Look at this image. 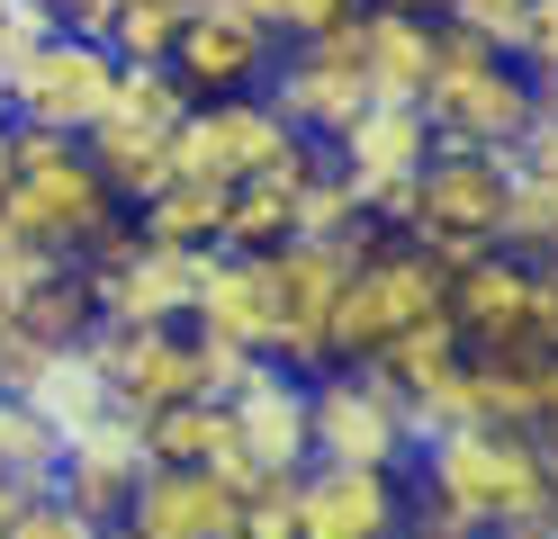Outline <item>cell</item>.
Here are the masks:
<instances>
[{
    "instance_id": "obj_1",
    "label": "cell",
    "mask_w": 558,
    "mask_h": 539,
    "mask_svg": "<svg viewBox=\"0 0 558 539\" xmlns=\"http://www.w3.org/2000/svg\"><path fill=\"white\" fill-rule=\"evenodd\" d=\"M405 494H414V522L505 530V522H522V513L549 503L541 441H532V431H505V422L424 431V450H414V467H405Z\"/></svg>"
},
{
    "instance_id": "obj_6",
    "label": "cell",
    "mask_w": 558,
    "mask_h": 539,
    "mask_svg": "<svg viewBox=\"0 0 558 539\" xmlns=\"http://www.w3.org/2000/svg\"><path fill=\"white\" fill-rule=\"evenodd\" d=\"M306 431H316V458H352V467H414V450H424L414 405L369 359L306 369Z\"/></svg>"
},
{
    "instance_id": "obj_20",
    "label": "cell",
    "mask_w": 558,
    "mask_h": 539,
    "mask_svg": "<svg viewBox=\"0 0 558 539\" xmlns=\"http://www.w3.org/2000/svg\"><path fill=\"white\" fill-rule=\"evenodd\" d=\"M145 431H135V414H109L99 431H73L63 441V458H54V494L73 503V513H90L99 530H118V513H126V494L145 486Z\"/></svg>"
},
{
    "instance_id": "obj_15",
    "label": "cell",
    "mask_w": 558,
    "mask_h": 539,
    "mask_svg": "<svg viewBox=\"0 0 558 539\" xmlns=\"http://www.w3.org/2000/svg\"><path fill=\"white\" fill-rule=\"evenodd\" d=\"M298 126L279 118V99L270 90H234V99H198L190 118H181V162L171 171H207V180H253V171H270L279 154H298Z\"/></svg>"
},
{
    "instance_id": "obj_13",
    "label": "cell",
    "mask_w": 558,
    "mask_h": 539,
    "mask_svg": "<svg viewBox=\"0 0 558 539\" xmlns=\"http://www.w3.org/2000/svg\"><path fill=\"white\" fill-rule=\"evenodd\" d=\"M90 351L118 387V414L207 395V333L198 323H90Z\"/></svg>"
},
{
    "instance_id": "obj_28",
    "label": "cell",
    "mask_w": 558,
    "mask_h": 539,
    "mask_svg": "<svg viewBox=\"0 0 558 539\" xmlns=\"http://www.w3.org/2000/svg\"><path fill=\"white\" fill-rule=\"evenodd\" d=\"M190 0H118L109 27H99V46L118 63H171V36H181Z\"/></svg>"
},
{
    "instance_id": "obj_35",
    "label": "cell",
    "mask_w": 558,
    "mask_h": 539,
    "mask_svg": "<svg viewBox=\"0 0 558 539\" xmlns=\"http://www.w3.org/2000/svg\"><path fill=\"white\" fill-rule=\"evenodd\" d=\"M513 63L532 72L541 90L558 82V0H532V19H522V46H513Z\"/></svg>"
},
{
    "instance_id": "obj_40",
    "label": "cell",
    "mask_w": 558,
    "mask_h": 539,
    "mask_svg": "<svg viewBox=\"0 0 558 539\" xmlns=\"http://www.w3.org/2000/svg\"><path fill=\"white\" fill-rule=\"evenodd\" d=\"M10 180H19V118L0 108V198H10Z\"/></svg>"
},
{
    "instance_id": "obj_32",
    "label": "cell",
    "mask_w": 558,
    "mask_h": 539,
    "mask_svg": "<svg viewBox=\"0 0 558 539\" xmlns=\"http://www.w3.org/2000/svg\"><path fill=\"white\" fill-rule=\"evenodd\" d=\"M450 27H469V36H486V46H522V19H532V0H450L441 10Z\"/></svg>"
},
{
    "instance_id": "obj_38",
    "label": "cell",
    "mask_w": 558,
    "mask_h": 539,
    "mask_svg": "<svg viewBox=\"0 0 558 539\" xmlns=\"http://www.w3.org/2000/svg\"><path fill=\"white\" fill-rule=\"evenodd\" d=\"M541 431H558V351L532 359V441Z\"/></svg>"
},
{
    "instance_id": "obj_4",
    "label": "cell",
    "mask_w": 558,
    "mask_h": 539,
    "mask_svg": "<svg viewBox=\"0 0 558 539\" xmlns=\"http://www.w3.org/2000/svg\"><path fill=\"white\" fill-rule=\"evenodd\" d=\"M505 198H513V154H477V144H433V162L414 171L397 234H414L433 261H477L505 252Z\"/></svg>"
},
{
    "instance_id": "obj_44",
    "label": "cell",
    "mask_w": 558,
    "mask_h": 539,
    "mask_svg": "<svg viewBox=\"0 0 558 539\" xmlns=\"http://www.w3.org/2000/svg\"><path fill=\"white\" fill-rule=\"evenodd\" d=\"M541 99H549V108H558V82H549V90H541Z\"/></svg>"
},
{
    "instance_id": "obj_19",
    "label": "cell",
    "mask_w": 558,
    "mask_h": 539,
    "mask_svg": "<svg viewBox=\"0 0 558 539\" xmlns=\"http://www.w3.org/2000/svg\"><path fill=\"white\" fill-rule=\"evenodd\" d=\"M190 323H198L207 342H234V351H262V359H270V333H279L270 261H262V252H234V243H207V261H198V297H190Z\"/></svg>"
},
{
    "instance_id": "obj_36",
    "label": "cell",
    "mask_w": 558,
    "mask_h": 539,
    "mask_svg": "<svg viewBox=\"0 0 558 539\" xmlns=\"http://www.w3.org/2000/svg\"><path fill=\"white\" fill-rule=\"evenodd\" d=\"M46 27H54V19L37 10V0H0V72H10V63L27 54V46H37Z\"/></svg>"
},
{
    "instance_id": "obj_33",
    "label": "cell",
    "mask_w": 558,
    "mask_h": 539,
    "mask_svg": "<svg viewBox=\"0 0 558 539\" xmlns=\"http://www.w3.org/2000/svg\"><path fill=\"white\" fill-rule=\"evenodd\" d=\"M513 180H541V189H558V108L541 99L532 126L513 135Z\"/></svg>"
},
{
    "instance_id": "obj_10",
    "label": "cell",
    "mask_w": 558,
    "mask_h": 539,
    "mask_svg": "<svg viewBox=\"0 0 558 539\" xmlns=\"http://www.w3.org/2000/svg\"><path fill=\"white\" fill-rule=\"evenodd\" d=\"M198 261H207V252H190V243H145L135 225H109L82 252L90 315L99 323H190Z\"/></svg>"
},
{
    "instance_id": "obj_24",
    "label": "cell",
    "mask_w": 558,
    "mask_h": 539,
    "mask_svg": "<svg viewBox=\"0 0 558 539\" xmlns=\"http://www.w3.org/2000/svg\"><path fill=\"white\" fill-rule=\"evenodd\" d=\"M226 180H207V171H171L154 198H135L126 207V225L145 234V243H190V252H207L217 243V225H226Z\"/></svg>"
},
{
    "instance_id": "obj_5",
    "label": "cell",
    "mask_w": 558,
    "mask_h": 539,
    "mask_svg": "<svg viewBox=\"0 0 558 539\" xmlns=\"http://www.w3.org/2000/svg\"><path fill=\"white\" fill-rule=\"evenodd\" d=\"M190 90H181V72L171 63H126L118 72V99H109V118H99L82 144H90V162L109 171V189L135 207V198H154L171 162H181V118H190Z\"/></svg>"
},
{
    "instance_id": "obj_17",
    "label": "cell",
    "mask_w": 558,
    "mask_h": 539,
    "mask_svg": "<svg viewBox=\"0 0 558 539\" xmlns=\"http://www.w3.org/2000/svg\"><path fill=\"white\" fill-rule=\"evenodd\" d=\"M226 422L243 458L262 467V477H298L306 458H316V431H306V369H279V359H253V378L226 395Z\"/></svg>"
},
{
    "instance_id": "obj_41",
    "label": "cell",
    "mask_w": 558,
    "mask_h": 539,
    "mask_svg": "<svg viewBox=\"0 0 558 539\" xmlns=\"http://www.w3.org/2000/svg\"><path fill=\"white\" fill-rule=\"evenodd\" d=\"M397 539H486V530H450V522H414V513H405Z\"/></svg>"
},
{
    "instance_id": "obj_43",
    "label": "cell",
    "mask_w": 558,
    "mask_h": 539,
    "mask_svg": "<svg viewBox=\"0 0 558 539\" xmlns=\"http://www.w3.org/2000/svg\"><path fill=\"white\" fill-rule=\"evenodd\" d=\"M541 477H549V494H558V431H541Z\"/></svg>"
},
{
    "instance_id": "obj_12",
    "label": "cell",
    "mask_w": 558,
    "mask_h": 539,
    "mask_svg": "<svg viewBox=\"0 0 558 539\" xmlns=\"http://www.w3.org/2000/svg\"><path fill=\"white\" fill-rule=\"evenodd\" d=\"M433 118H424V99H369L352 126H342L325 154L342 162V180L361 189V207L378 216V225L397 234V216H405V189H414V171L433 162Z\"/></svg>"
},
{
    "instance_id": "obj_39",
    "label": "cell",
    "mask_w": 558,
    "mask_h": 539,
    "mask_svg": "<svg viewBox=\"0 0 558 539\" xmlns=\"http://www.w3.org/2000/svg\"><path fill=\"white\" fill-rule=\"evenodd\" d=\"M486 539H558V494L541 503V513H522V522H505V530H486Z\"/></svg>"
},
{
    "instance_id": "obj_27",
    "label": "cell",
    "mask_w": 558,
    "mask_h": 539,
    "mask_svg": "<svg viewBox=\"0 0 558 539\" xmlns=\"http://www.w3.org/2000/svg\"><path fill=\"white\" fill-rule=\"evenodd\" d=\"M54 458H63V431L27 405V395H0V477L54 486Z\"/></svg>"
},
{
    "instance_id": "obj_11",
    "label": "cell",
    "mask_w": 558,
    "mask_h": 539,
    "mask_svg": "<svg viewBox=\"0 0 558 539\" xmlns=\"http://www.w3.org/2000/svg\"><path fill=\"white\" fill-rule=\"evenodd\" d=\"M270 99H279V118H289L306 144H333L342 126H352L361 108L378 99L369 72H361V10L333 19V27H316V36H298V46H279Z\"/></svg>"
},
{
    "instance_id": "obj_9",
    "label": "cell",
    "mask_w": 558,
    "mask_h": 539,
    "mask_svg": "<svg viewBox=\"0 0 558 539\" xmlns=\"http://www.w3.org/2000/svg\"><path fill=\"white\" fill-rule=\"evenodd\" d=\"M378 234H289L270 261V297H279V333H270V359L279 369H325L333 359V306H342V279L369 252Z\"/></svg>"
},
{
    "instance_id": "obj_26",
    "label": "cell",
    "mask_w": 558,
    "mask_h": 539,
    "mask_svg": "<svg viewBox=\"0 0 558 539\" xmlns=\"http://www.w3.org/2000/svg\"><path fill=\"white\" fill-rule=\"evenodd\" d=\"M27 405L73 441V431H99V422L118 414V387H109V369H99V351L73 342V351H54V369H46L37 387H27Z\"/></svg>"
},
{
    "instance_id": "obj_31",
    "label": "cell",
    "mask_w": 558,
    "mask_h": 539,
    "mask_svg": "<svg viewBox=\"0 0 558 539\" xmlns=\"http://www.w3.org/2000/svg\"><path fill=\"white\" fill-rule=\"evenodd\" d=\"M226 539H298V503H289V477H270L234 503V530Z\"/></svg>"
},
{
    "instance_id": "obj_30",
    "label": "cell",
    "mask_w": 558,
    "mask_h": 539,
    "mask_svg": "<svg viewBox=\"0 0 558 539\" xmlns=\"http://www.w3.org/2000/svg\"><path fill=\"white\" fill-rule=\"evenodd\" d=\"M505 252H522V261L558 252V189H541V180H513V198H505Z\"/></svg>"
},
{
    "instance_id": "obj_16",
    "label": "cell",
    "mask_w": 558,
    "mask_h": 539,
    "mask_svg": "<svg viewBox=\"0 0 558 539\" xmlns=\"http://www.w3.org/2000/svg\"><path fill=\"white\" fill-rule=\"evenodd\" d=\"M441 306H450V323H460L469 359H532V351H549L532 333V261H522V252H477V261H460Z\"/></svg>"
},
{
    "instance_id": "obj_8",
    "label": "cell",
    "mask_w": 558,
    "mask_h": 539,
    "mask_svg": "<svg viewBox=\"0 0 558 539\" xmlns=\"http://www.w3.org/2000/svg\"><path fill=\"white\" fill-rule=\"evenodd\" d=\"M450 297V261H433L414 234H378L352 279H342V306H333V359H369L388 333H405L414 315H433Z\"/></svg>"
},
{
    "instance_id": "obj_42",
    "label": "cell",
    "mask_w": 558,
    "mask_h": 539,
    "mask_svg": "<svg viewBox=\"0 0 558 539\" xmlns=\"http://www.w3.org/2000/svg\"><path fill=\"white\" fill-rule=\"evenodd\" d=\"M361 10H414V19H441L450 0H361Z\"/></svg>"
},
{
    "instance_id": "obj_18",
    "label": "cell",
    "mask_w": 558,
    "mask_h": 539,
    "mask_svg": "<svg viewBox=\"0 0 558 539\" xmlns=\"http://www.w3.org/2000/svg\"><path fill=\"white\" fill-rule=\"evenodd\" d=\"M270 63H279V36L253 19H217L190 0L181 36H171V72H181L190 99H234V90H270Z\"/></svg>"
},
{
    "instance_id": "obj_34",
    "label": "cell",
    "mask_w": 558,
    "mask_h": 539,
    "mask_svg": "<svg viewBox=\"0 0 558 539\" xmlns=\"http://www.w3.org/2000/svg\"><path fill=\"white\" fill-rule=\"evenodd\" d=\"M352 10H361V0H262V19H270L279 46H298V36H316V27L352 19Z\"/></svg>"
},
{
    "instance_id": "obj_3",
    "label": "cell",
    "mask_w": 558,
    "mask_h": 539,
    "mask_svg": "<svg viewBox=\"0 0 558 539\" xmlns=\"http://www.w3.org/2000/svg\"><path fill=\"white\" fill-rule=\"evenodd\" d=\"M541 108V82L522 72L505 46H486V36L450 27L433 36V82H424V118L441 144H477V154H513V135L532 126Z\"/></svg>"
},
{
    "instance_id": "obj_29",
    "label": "cell",
    "mask_w": 558,
    "mask_h": 539,
    "mask_svg": "<svg viewBox=\"0 0 558 539\" xmlns=\"http://www.w3.org/2000/svg\"><path fill=\"white\" fill-rule=\"evenodd\" d=\"M54 351H73V342H54L46 323H27V315L0 306V395H27V387L54 369Z\"/></svg>"
},
{
    "instance_id": "obj_14",
    "label": "cell",
    "mask_w": 558,
    "mask_h": 539,
    "mask_svg": "<svg viewBox=\"0 0 558 539\" xmlns=\"http://www.w3.org/2000/svg\"><path fill=\"white\" fill-rule=\"evenodd\" d=\"M298 503V539H397L414 494L405 467H352V458H306L289 477Z\"/></svg>"
},
{
    "instance_id": "obj_2",
    "label": "cell",
    "mask_w": 558,
    "mask_h": 539,
    "mask_svg": "<svg viewBox=\"0 0 558 539\" xmlns=\"http://www.w3.org/2000/svg\"><path fill=\"white\" fill-rule=\"evenodd\" d=\"M0 225H19L27 243L63 252V261H82V252L126 225V198L109 189V171L90 162L82 135H46V126H19V180L10 198H0Z\"/></svg>"
},
{
    "instance_id": "obj_21",
    "label": "cell",
    "mask_w": 558,
    "mask_h": 539,
    "mask_svg": "<svg viewBox=\"0 0 558 539\" xmlns=\"http://www.w3.org/2000/svg\"><path fill=\"white\" fill-rule=\"evenodd\" d=\"M234 486H217L207 467H145V486L126 494V513L109 539H226L234 530Z\"/></svg>"
},
{
    "instance_id": "obj_37",
    "label": "cell",
    "mask_w": 558,
    "mask_h": 539,
    "mask_svg": "<svg viewBox=\"0 0 558 539\" xmlns=\"http://www.w3.org/2000/svg\"><path fill=\"white\" fill-rule=\"evenodd\" d=\"M532 333L558 351V252H541V261H532Z\"/></svg>"
},
{
    "instance_id": "obj_23",
    "label": "cell",
    "mask_w": 558,
    "mask_h": 539,
    "mask_svg": "<svg viewBox=\"0 0 558 539\" xmlns=\"http://www.w3.org/2000/svg\"><path fill=\"white\" fill-rule=\"evenodd\" d=\"M433 36L441 19H414V10H361V72L378 99H424L433 82Z\"/></svg>"
},
{
    "instance_id": "obj_25",
    "label": "cell",
    "mask_w": 558,
    "mask_h": 539,
    "mask_svg": "<svg viewBox=\"0 0 558 539\" xmlns=\"http://www.w3.org/2000/svg\"><path fill=\"white\" fill-rule=\"evenodd\" d=\"M460 359H469L460 323H450V306H433V315H414L405 333H388V342H378V351H369V369H378V378H388L405 405H414V395H424V387H441L450 369H460Z\"/></svg>"
},
{
    "instance_id": "obj_22",
    "label": "cell",
    "mask_w": 558,
    "mask_h": 539,
    "mask_svg": "<svg viewBox=\"0 0 558 539\" xmlns=\"http://www.w3.org/2000/svg\"><path fill=\"white\" fill-rule=\"evenodd\" d=\"M316 162H325V144H298V154H279L270 171L234 180V198H226V225H217V243H234V252H279V243L298 234V189L316 180Z\"/></svg>"
},
{
    "instance_id": "obj_7",
    "label": "cell",
    "mask_w": 558,
    "mask_h": 539,
    "mask_svg": "<svg viewBox=\"0 0 558 539\" xmlns=\"http://www.w3.org/2000/svg\"><path fill=\"white\" fill-rule=\"evenodd\" d=\"M118 72L126 63L99 46V36L46 27L37 46L0 72V108H10L19 126H46V135H90L99 118H109V99H118Z\"/></svg>"
}]
</instances>
